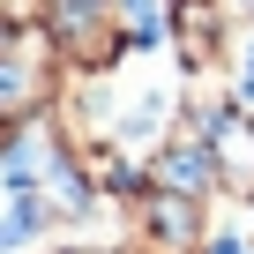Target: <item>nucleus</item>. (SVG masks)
<instances>
[{
  "mask_svg": "<svg viewBox=\"0 0 254 254\" xmlns=\"http://www.w3.org/2000/svg\"><path fill=\"white\" fill-rule=\"evenodd\" d=\"M120 254H150V247H135V239H127V247H120Z\"/></svg>",
  "mask_w": 254,
  "mask_h": 254,
  "instance_id": "8",
  "label": "nucleus"
},
{
  "mask_svg": "<svg viewBox=\"0 0 254 254\" xmlns=\"http://www.w3.org/2000/svg\"><path fill=\"white\" fill-rule=\"evenodd\" d=\"M224 90L254 112V23H239V38H232V53H224Z\"/></svg>",
  "mask_w": 254,
  "mask_h": 254,
  "instance_id": "7",
  "label": "nucleus"
},
{
  "mask_svg": "<svg viewBox=\"0 0 254 254\" xmlns=\"http://www.w3.org/2000/svg\"><path fill=\"white\" fill-rule=\"evenodd\" d=\"M127 239L150 247V254H202V239H209V202L142 180L135 194H127Z\"/></svg>",
  "mask_w": 254,
  "mask_h": 254,
  "instance_id": "2",
  "label": "nucleus"
},
{
  "mask_svg": "<svg viewBox=\"0 0 254 254\" xmlns=\"http://www.w3.org/2000/svg\"><path fill=\"white\" fill-rule=\"evenodd\" d=\"M142 172H150V187H180V194L217 202V157H209V135H202L194 120H172L165 127L157 150L142 157Z\"/></svg>",
  "mask_w": 254,
  "mask_h": 254,
  "instance_id": "5",
  "label": "nucleus"
},
{
  "mask_svg": "<svg viewBox=\"0 0 254 254\" xmlns=\"http://www.w3.org/2000/svg\"><path fill=\"white\" fill-rule=\"evenodd\" d=\"M112 23H120L127 53H150L172 38V0H112Z\"/></svg>",
  "mask_w": 254,
  "mask_h": 254,
  "instance_id": "6",
  "label": "nucleus"
},
{
  "mask_svg": "<svg viewBox=\"0 0 254 254\" xmlns=\"http://www.w3.org/2000/svg\"><path fill=\"white\" fill-rule=\"evenodd\" d=\"M38 30L53 38L60 75H112V67L135 60L127 38H120V23H112V0H45Z\"/></svg>",
  "mask_w": 254,
  "mask_h": 254,
  "instance_id": "1",
  "label": "nucleus"
},
{
  "mask_svg": "<svg viewBox=\"0 0 254 254\" xmlns=\"http://www.w3.org/2000/svg\"><path fill=\"white\" fill-rule=\"evenodd\" d=\"M232 38H239L232 0H172V38H165V53L180 60V75H224Z\"/></svg>",
  "mask_w": 254,
  "mask_h": 254,
  "instance_id": "3",
  "label": "nucleus"
},
{
  "mask_svg": "<svg viewBox=\"0 0 254 254\" xmlns=\"http://www.w3.org/2000/svg\"><path fill=\"white\" fill-rule=\"evenodd\" d=\"M202 135H209V157H217V202L254 209V112L239 97H224L202 120Z\"/></svg>",
  "mask_w": 254,
  "mask_h": 254,
  "instance_id": "4",
  "label": "nucleus"
}]
</instances>
